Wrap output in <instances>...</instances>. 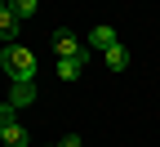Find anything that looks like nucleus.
<instances>
[{
  "mask_svg": "<svg viewBox=\"0 0 160 147\" xmlns=\"http://www.w3.org/2000/svg\"><path fill=\"white\" fill-rule=\"evenodd\" d=\"M0 67L9 71V80H31L36 76V54L27 45H5L0 49Z\"/></svg>",
  "mask_w": 160,
  "mask_h": 147,
  "instance_id": "nucleus-1",
  "label": "nucleus"
},
{
  "mask_svg": "<svg viewBox=\"0 0 160 147\" xmlns=\"http://www.w3.org/2000/svg\"><path fill=\"white\" fill-rule=\"evenodd\" d=\"M49 40H53V54H58V58H85V54H89V45H80V36L67 31V27H58Z\"/></svg>",
  "mask_w": 160,
  "mask_h": 147,
  "instance_id": "nucleus-2",
  "label": "nucleus"
},
{
  "mask_svg": "<svg viewBox=\"0 0 160 147\" xmlns=\"http://www.w3.org/2000/svg\"><path fill=\"white\" fill-rule=\"evenodd\" d=\"M18 31H22V18H18L13 5L5 0V5H0V40H5V45H18Z\"/></svg>",
  "mask_w": 160,
  "mask_h": 147,
  "instance_id": "nucleus-3",
  "label": "nucleus"
},
{
  "mask_svg": "<svg viewBox=\"0 0 160 147\" xmlns=\"http://www.w3.org/2000/svg\"><path fill=\"white\" fill-rule=\"evenodd\" d=\"M111 45H120L116 27H107V23H102V27H93V31H89V54H93V49H98V54H107Z\"/></svg>",
  "mask_w": 160,
  "mask_h": 147,
  "instance_id": "nucleus-4",
  "label": "nucleus"
},
{
  "mask_svg": "<svg viewBox=\"0 0 160 147\" xmlns=\"http://www.w3.org/2000/svg\"><path fill=\"white\" fill-rule=\"evenodd\" d=\"M9 102H13L18 112H22V107H31V102H36V80H13V89H9Z\"/></svg>",
  "mask_w": 160,
  "mask_h": 147,
  "instance_id": "nucleus-5",
  "label": "nucleus"
},
{
  "mask_svg": "<svg viewBox=\"0 0 160 147\" xmlns=\"http://www.w3.org/2000/svg\"><path fill=\"white\" fill-rule=\"evenodd\" d=\"M85 67H89V54L85 58H58V76H62V80H80Z\"/></svg>",
  "mask_w": 160,
  "mask_h": 147,
  "instance_id": "nucleus-6",
  "label": "nucleus"
},
{
  "mask_svg": "<svg viewBox=\"0 0 160 147\" xmlns=\"http://www.w3.org/2000/svg\"><path fill=\"white\" fill-rule=\"evenodd\" d=\"M102 58H107V67H111V71H125V67H129V49H125V45H111Z\"/></svg>",
  "mask_w": 160,
  "mask_h": 147,
  "instance_id": "nucleus-7",
  "label": "nucleus"
},
{
  "mask_svg": "<svg viewBox=\"0 0 160 147\" xmlns=\"http://www.w3.org/2000/svg\"><path fill=\"white\" fill-rule=\"evenodd\" d=\"M5 147H27V129H22V125H5Z\"/></svg>",
  "mask_w": 160,
  "mask_h": 147,
  "instance_id": "nucleus-8",
  "label": "nucleus"
},
{
  "mask_svg": "<svg viewBox=\"0 0 160 147\" xmlns=\"http://www.w3.org/2000/svg\"><path fill=\"white\" fill-rule=\"evenodd\" d=\"M9 5H13V13H18V18H22V23H27V18H36V9H40V0H9Z\"/></svg>",
  "mask_w": 160,
  "mask_h": 147,
  "instance_id": "nucleus-9",
  "label": "nucleus"
},
{
  "mask_svg": "<svg viewBox=\"0 0 160 147\" xmlns=\"http://www.w3.org/2000/svg\"><path fill=\"white\" fill-rule=\"evenodd\" d=\"M13 120H18V107H13V102H0V129L13 125Z\"/></svg>",
  "mask_w": 160,
  "mask_h": 147,
  "instance_id": "nucleus-10",
  "label": "nucleus"
},
{
  "mask_svg": "<svg viewBox=\"0 0 160 147\" xmlns=\"http://www.w3.org/2000/svg\"><path fill=\"white\" fill-rule=\"evenodd\" d=\"M58 147H80V134H67L62 143H58Z\"/></svg>",
  "mask_w": 160,
  "mask_h": 147,
  "instance_id": "nucleus-11",
  "label": "nucleus"
},
{
  "mask_svg": "<svg viewBox=\"0 0 160 147\" xmlns=\"http://www.w3.org/2000/svg\"><path fill=\"white\" fill-rule=\"evenodd\" d=\"M0 147H5V129H0Z\"/></svg>",
  "mask_w": 160,
  "mask_h": 147,
  "instance_id": "nucleus-12",
  "label": "nucleus"
},
{
  "mask_svg": "<svg viewBox=\"0 0 160 147\" xmlns=\"http://www.w3.org/2000/svg\"><path fill=\"white\" fill-rule=\"evenodd\" d=\"M0 5H5V0H0Z\"/></svg>",
  "mask_w": 160,
  "mask_h": 147,
  "instance_id": "nucleus-13",
  "label": "nucleus"
}]
</instances>
